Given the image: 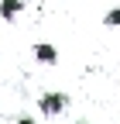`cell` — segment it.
<instances>
[{
	"label": "cell",
	"mask_w": 120,
	"mask_h": 124,
	"mask_svg": "<svg viewBox=\"0 0 120 124\" xmlns=\"http://www.w3.org/2000/svg\"><path fill=\"white\" fill-rule=\"evenodd\" d=\"M65 107H69V97H65V93H41V97H38V110H41L45 117L62 114Z\"/></svg>",
	"instance_id": "6da1fadb"
},
{
	"label": "cell",
	"mask_w": 120,
	"mask_h": 124,
	"mask_svg": "<svg viewBox=\"0 0 120 124\" xmlns=\"http://www.w3.org/2000/svg\"><path fill=\"white\" fill-rule=\"evenodd\" d=\"M31 52H34V59L41 62V66H58V48H55V45H48V41H38Z\"/></svg>",
	"instance_id": "7a4b0ae2"
},
{
	"label": "cell",
	"mask_w": 120,
	"mask_h": 124,
	"mask_svg": "<svg viewBox=\"0 0 120 124\" xmlns=\"http://www.w3.org/2000/svg\"><path fill=\"white\" fill-rule=\"evenodd\" d=\"M27 0H0V17L4 21H17L21 17V10H24Z\"/></svg>",
	"instance_id": "3957f363"
},
{
	"label": "cell",
	"mask_w": 120,
	"mask_h": 124,
	"mask_svg": "<svg viewBox=\"0 0 120 124\" xmlns=\"http://www.w3.org/2000/svg\"><path fill=\"white\" fill-rule=\"evenodd\" d=\"M103 24L107 28H120V7H110L107 14H103Z\"/></svg>",
	"instance_id": "277c9868"
},
{
	"label": "cell",
	"mask_w": 120,
	"mask_h": 124,
	"mask_svg": "<svg viewBox=\"0 0 120 124\" xmlns=\"http://www.w3.org/2000/svg\"><path fill=\"white\" fill-rule=\"evenodd\" d=\"M14 124H38V121H34V117H17Z\"/></svg>",
	"instance_id": "5b68a950"
},
{
	"label": "cell",
	"mask_w": 120,
	"mask_h": 124,
	"mask_svg": "<svg viewBox=\"0 0 120 124\" xmlns=\"http://www.w3.org/2000/svg\"><path fill=\"white\" fill-rule=\"evenodd\" d=\"M76 124H86V121H76Z\"/></svg>",
	"instance_id": "8992f818"
}]
</instances>
